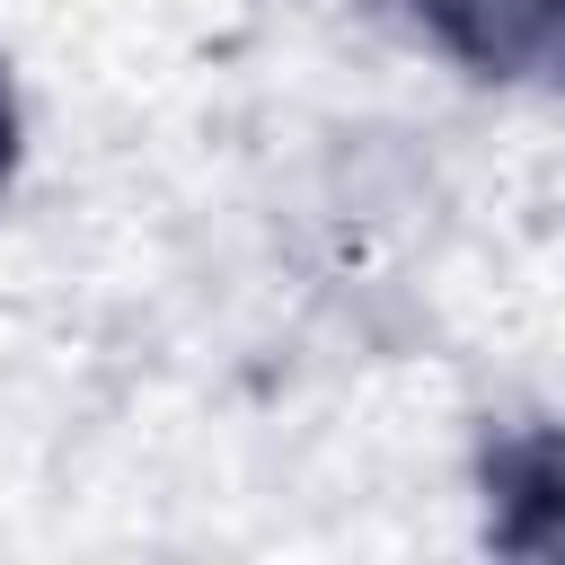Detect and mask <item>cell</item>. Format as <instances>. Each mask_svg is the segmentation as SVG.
<instances>
[{"mask_svg":"<svg viewBox=\"0 0 565 565\" xmlns=\"http://www.w3.org/2000/svg\"><path fill=\"white\" fill-rule=\"evenodd\" d=\"M415 26L477 79L565 71V0H406Z\"/></svg>","mask_w":565,"mask_h":565,"instance_id":"6da1fadb","label":"cell"},{"mask_svg":"<svg viewBox=\"0 0 565 565\" xmlns=\"http://www.w3.org/2000/svg\"><path fill=\"white\" fill-rule=\"evenodd\" d=\"M9 177H18V88H9V53H0V203H9Z\"/></svg>","mask_w":565,"mask_h":565,"instance_id":"7a4b0ae2","label":"cell"}]
</instances>
